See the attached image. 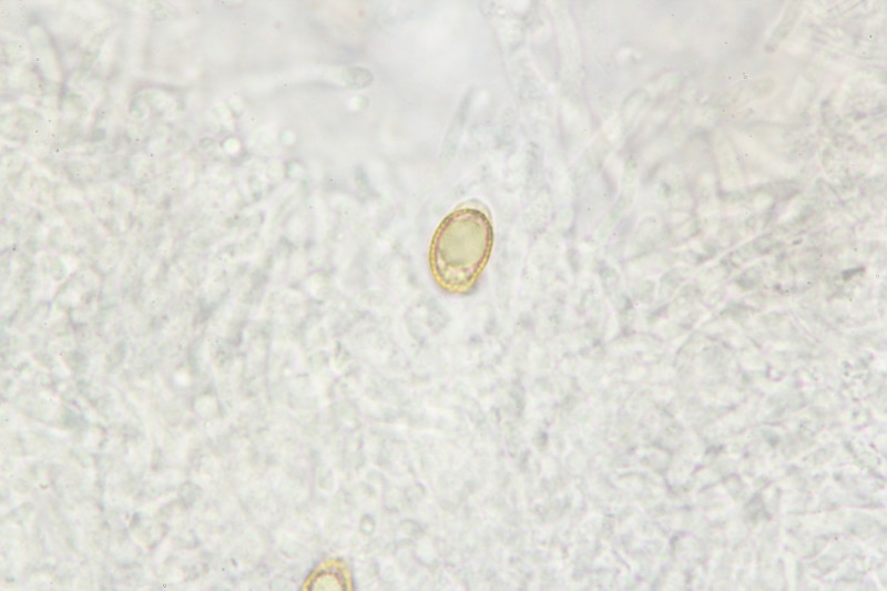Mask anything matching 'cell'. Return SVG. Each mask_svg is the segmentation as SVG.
Wrapping results in <instances>:
<instances>
[{"mask_svg":"<svg viewBox=\"0 0 887 591\" xmlns=\"http://www.w3.org/2000/svg\"><path fill=\"white\" fill-rule=\"evenodd\" d=\"M491 245V227L476 210H460L440 224L432 241V254L438 264L473 263L487 254Z\"/></svg>","mask_w":887,"mask_h":591,"instance_id":"cell-1","label":"cell"}]
</instances>
